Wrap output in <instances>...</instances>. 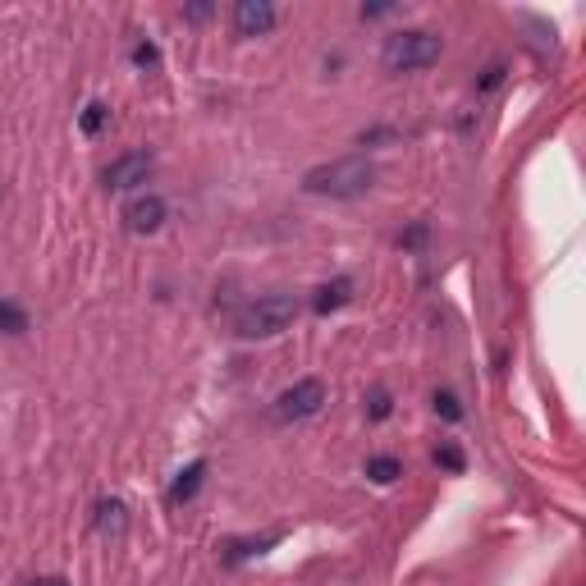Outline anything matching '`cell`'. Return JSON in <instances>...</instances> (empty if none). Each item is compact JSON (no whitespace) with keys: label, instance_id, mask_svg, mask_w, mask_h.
<instances>
[{"label":"cell","instance_id":"6da1fadb","mask_svg":"<svg viewBox=\"0 0 586 586\" xmlns=\"http://www.w3.org/2000/svg\"><path fill=\"white\" fill-rule=\"evenodd\" d=\"M376 179L367 156H344V161H330V165H316V170L303 174V188L316 197H362Z\"/></svg>","mask_w":586,"mask_h":586},{"label":"cell","instance_id":"7a4b0ae2","mask_svg":"<svg viewBox=\"0 0 586 586\" xmlns=\"http://www.w3.org/2000/svg\"><path fill=\"white\" fill-rule=\"evenodd\" d=\"M440 51H445V42L435 33H426V28H403V33L385 37L380 60H385L390 74H413V69H431L435 60H440Z\"/></svg>","mask_w":586,"mask_h":586},{"label":"cell","instance_id":"3957f363","mask_svg":"<svg viewBox=\"0 0 586 586\" xmlns=\"http://www.w3.org/2000/svg\"><path fill=\"white\" fill-rule=\"evenodd\" d=\"M293 316H298V303H293L289 293H271V298H257V303L243 307L234 316V330L243 339H275L293 326Z\"/></svg>","mask_w":586,"mask_h":586},{"label":"cell","instance_id":"277c9868","mask_svg":"<svg viewBox=\"0 0 586 586\" xmlns=\"http://www.w3.org/2000/svg\"><path fill=\"white\" fill-rule=\"evenodd\" d=\"M321 403H326V385L316 376H307L275 399V422H307V417L321 413Z\"/></svg>","mask_w":586,"mask_h":586},{"label":"cell","instance_id":"5b68a950","mask_svg":"<svg viewBox=\"0 0 586 586\" xmlns=\"http://www.w3.org/2000/svg\"><path fill=\"white\" fill-rule=\"evenodd\" d=\"M147 174H152V156L147 152H124V156H115V161L106 165L101 184H106L110 193H129V188L147 184Z\"/></svg>","mask_w":586,"mask_h":586},{"label":"cell","instance_id":"8992f818","mask_svg":"<svg viewBox=\"0 0 586 586\" xmlns=\"http://www.w3.org/2000/svg\"><path fill=\"white\" fill-rule=\"evenodd\" d=\"M271 28H275L271 0H239V5H234V33L239 37H266Z\"/></svg>","mask_w":586,"mask_h":586},{"label":"cell","instance_id":"52a82bcc","mask_svg":"<svg viewBox=\"0 0 586 586\" xmlns=\"http://www.w3.org/2000/svg\"><path fill=\"white\" fill-rule=\"evenodd\" d=\"M165 216H170V207H165L156 193L133 197L129 207H124V225H129L133 234H156V229L165 225Z\"/></svg>","mask_w":586,"mask_h":586},{"label":"cell","instance_id":"ba28073f","mask_svg":"<svg viewBox=\"0 0 586 586\" xmlns=\"http://www.w3.org/2000/svg\"><path fill=\"white\" fill-rule=\"evenodd\" d=\"M348 298H353V280H330V284H321V289H316L312 307H316L321 316H330V312H339Z\"/></svg>","mask_w":586,"mask_h":586},{"label":"cell","instance_id":"9c48e42d","mask_svg":"<svg viewBox=\"0 0 586 586\" xmlns=\"http://www.w3.org/2000/svg\"><path fill=\"white\" fill-rule=\"evenodd\" d=\"M202 477H207V463L197 458V463H188L184 472L174 477V486H170V500H174V504H188V500H193V495H197V490H202Z\"/></svg>","mask_w":586,"mask_h":586},{"label":"cell","instance_id":"30bf717a","mask_svg":"<svg viewBox=\"0 0 586 586\" xmlns=\"http://www.w3.org/2000/svg\"><path fill=\"white\" fill-rule=\"evenodd\" d=\"M97 532L101 536H124L129 532V509L120 500H101L97 504Z\"/></svg>","mask_w":586,"mask_h":586},{"label":"cell","instance_id":"8fae6325","mask_svg":"<svg viewBox=\"0 0 586 586\" xmlns=\"http://www.w3.org/2000/svg\"><path fill=\"white\" fill-rule=\"evenodd\" d=\"M367 477L376 481V486H394V481L403 477V467H399V458L376 454V458H367Z\"/></svg>","mask_w":586,"mask_h":586},{"label":"cell","instance_id":"7c38bea8","mask_svg":"<svg viewBox=\"0 0 586 586\" xmlns=\"http://www.w3.org/2000/svg\"><path fill=\"white\" fill-rule=\"evenodd\" d=\"M28 330V312L10 298H0V335H23Z\"/></svg>","mask_w":586,"mask_h":586},{"label":"cell","instance_id":"4fadbf2b","mask_svg":"<svg viewBox=\"0 0 586 586\" xmlns=\"http://www.w3.org/2000/svg\"><path fill=\"white\" fill-rule=\"evenodd\" d=\"M106 115H110V110L101 106V101H92V106L83 110V133H101V124H106Z\"/></svg>","mask_w":586,"mask_h":586},{"label":"cell","instance_id":"5bb4252c","mask_svg":"<svg viewBox=\"0 0 586 586\" xmlns=\"http://www.w3.org/2000/svg\"><path fill=\"white\" fill-rule=\"evenodd\" d=\"M435 413L445 417V422H458V417H463V408H458L454 394H435Z\"/></svg>","mask_w":586,"mask_h":586},{"label":"cell","instance_id":"9a60e30c","mask_svg":"<svg viewBox=\"0 0 586 586\" xmlns=\"http://www.w3.org/2000/svg\"><path fill=\"white\" fill-rule=\"evenodd\" d=\"M156 60H161V51H156L152 42H138V46H133V65H138V69H152Z\"/></svg>","mask_w":586,"mask_h":586},{"label":"cell","instance_id":"2e32d148","mask_svg":"<svg viewBox=\"0 0 586 586\" xmlns=\"http://www.w3.org/2000/svg\"><path fill=\"white\" fill-rule=\"evenodd\" d=\"M435 463L449 467V472H463V454H458L454 445H440V449H435Z\"/></svg>","mask_w":586,"mask_h":586},{"label":"cell","instance_id":"e0dca14e","mask_svg":"<svg viewBox=\"0 0 586 586\" xmlns=\"http://www.w3.org/2000/svg\"><path fill=\"white\" fill-rule=\"evenodd\" d=\"M371 417H376V422L390 417V394H371Z\"/></svg>","mask_w":586,"mask_h":586},{"label":"cell","instance_id":"ac0fdd59","mask_svg":"<svg viewBox=\"0 0 586 586\" xmlns=\"http://www.w3.org/2000/svg\"><path fill=\"white\" fill-rule=\"evenodd\" d=\"M23 586H69L65 577H33V582H23Z\"/></svg>","mask_w":586,"mask_h":586}]
</instances>
